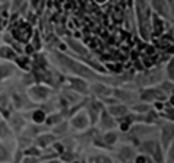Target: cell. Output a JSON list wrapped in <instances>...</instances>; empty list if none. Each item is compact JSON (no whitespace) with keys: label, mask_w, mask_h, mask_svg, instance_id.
Listing matches in <instances>:
<instances>
[{"label":"cell","mask_w":174,"mask_h":163,"mask_svg":"<svg viewBox=\"0 0 174 163\" xmlns=\"http://www.w3.org/2000/svg\"><path fill=\"white\" fill-rule=\"evenodd\" d=\"M55 57L58 58V63H60V64H63L66 69L71 70L73 73L78 74V76H83V77H89V79L94 77V74L91 73V70L87 69L86 66L80 64V63H77V61L66 57V56H63V54H55Z\"/></svg>","instance_id":"obj_1"},{"label":"cell","mask_w":174,"mask_h":163,"mask_svg":"<svg viewBox=\"0 0 174 163\" xmlns=\"http://www.w3.org/2000/svg\"><path fill=\"white\" fill-rule=\"evenodd\" d=\"M164 93L163 92H160V90H155V89H148L144 92V95H142V99H164Z\"/></svg>","instance_id":"obj_2"},{"label":"cell","mask_w":174,"mask_h":163,"mask_svg":"<svg viewBox=\"0 0 174 163\" xmlns=\"http://www.w3.org/2000/svg\"><path fill=\"white\" fill-rule=\"evenodd\" d=\"M100 120H102V127H105V128H113L115 127V121H113V118L110 117L109 112H103Z\"/></svg>","instance_id":"obj_3"},{"label":"cell","mask_w":174,"mask_h":163,"mask_svg":"<svg viewBox=\"0 0 174 163\" xmlns=\"http://www.w3.org/2000/svg\"><path fill=\"white\" fill-rule=\"evenodd\" d=\"M121 159L122 160H125V162H129L131 159H133V156H135V153H133L132 149H129V147H122L121 149Z\"/></svg>","instance_id":"obj_4"},{"label":"cell","mask_w":174,"mask_h":163,"mask_svg":"<svg viewBox=\"0 0 174 163\" xmlns=\"http://www.w3.org/2000/svg\"><path fill=\"white\" fill-rule=\"evenodd\" d=\"M93 90H94L97 95H100V96H109V95L112 93V89H109V88L103 86V85H94V86H93Z\"/></svg>","instance_id":"obj_5"},{"label":"cell","mask_w":174,"mask_h":163,"mask_svg":"<svg viewBox=\"0 0 174 163\" xmlns=\"http://www.w3.org/2000/svg\"><path fill=\"white\" fill-rule=\"evenodd\" d=\"M157 146H158V143L157 141H145L144 144H142V150L145 152V153H148V155H152L154 153V150L157 149Z\"/></svg>","instance_id":"obj_6"},{"label":"cell","mask_w":174,"mask_h":163,"mask_svg":"<svg viewBox=\"0 0 174 163\" xmlns=\"http://www.w3.org/2000/svg\"><path fill=\"white\" fill-rule=\"evenodd\" d=\"M115 98L116 99H121V101H124V102H126V101H131V99H132V96H131V93H129V92H126V90L116 89L115 90Z\"/></svg>","instance_id":"obj_7"},{"label":"cell","mask_w":174,"mask_h":163,"mask_svg":"<svg viewBox=\"0 0 174 163\" xmlns=\"http://www.w3.org/2000/svg\"><path fill=\"white\" fill-rule=\"evenodd\" d=\"M109 114H112V115H124L126 114V108H125L124 105H115V106H110L109 108Z\"/></svg>","instance_id":"obj_8"},{"label":"cell","mask_w":174,"mask_h":163,"mask_svg":"<svg viewBox=\"0 0 174 163\" xmlns=\"http://www.w3.org/2000/svg\"><path fill=\"white\" fill-rule=\"evenodd\" d=\"M77 120H74V127H78V128H83V127H86L87 125V122H89V120L86 118V115H78V117H75Z\"/></svg>","instance_id":"obj_9"},{"label":"cell","mask_w":174,"mask_h":163,"mask_svg":"<svg viewBox=\"0 0 174 163\" xmlns=\"http://www.w3.org/2000/svg\"><path fill=\"white\" fill-rule=\"evenodd\" d=\"M171 139H173L171 127H170V128H164V131H163V141H164V146H167L168 143H171Z\"/></svg>","instance_id":"obj_10"},{"label":"cell","mask_w":174,"mask_h":163,"mask_svg":"<svg viewBox=\"0 0 174 163\" xmlns=\"http://www.w3.org/2000/svg\"><path fill=\"white\" fill-rule=\"evenodd\" d=\"M154 6H155V9H157L158 12L161 13V15H166V3H164V0H154Z\"/></svg>","instance_id":"obj_11"},{"label":"cell","mask_w":174,"mask_h":163,"mask_svg":"<svg viewBox=\"0 0 174 163\" xmlns=\"http://www.w3.org/2000/svg\"><path fill=\"white\" fill-rule=\"evenodd\" d=\"M10 159V155H9V152L5 149L3 146H0V163L6 162V160H9Z\"/></svg>","instance_id":"obj_12"},{"label":"cell","mask_w":174,"mask_h":163,"mask_svg":"<svg viewBox=\"0 0 174 163\" xmlns=\"http://www.w3.org/2000/svg\"><path fill=\"white\" fill-rule=\"evenodd\" d=\"M90 163H112L109 160L108 157L105 156H96V157H91L90 159Z\"/></svg>","instance_id":"obj_13"},{"label":"cell","mask_w":174,"mask_h":163,"mask_svg":"<svg viewBox=\"0 0 174 163\" xmlns=\"http://www.w3.org/2000/svg\"><path fill=\"white\" fill-rule=\"evenodd\" d=\"M9 136V128L5 122H0V137H8Z\"/></svg>","instance_id":"obj_14"},{"label":"cell","mask_w":174,"mask_h":163,"mask_svg":"<svg viewBox=\"0 0 174 163\" xmlns=\"http://www.w3.org/2000/svg\"><path fill=\"white\" fill-rule=\"evenodd\" d=\"M51 140H54V137H51V136H44V137H39V144H42V146H47Z\"/></svg>","instance_id":"obj_15"},{"label":"cell","mask_w":174,"mask_h":163,"mask_svg":"<svg viewBox=\"0 0 174 163\" xmlns=\"http://www.w3.org/2000/svg\"><path fill=\"white\" fill-rule=\"evenodd\" d=\"M105 140H106L108 143H110V144H113V143H115V140H116V134H115V133H112V134L109 133L108 136L105 137Z\"/></svg>","instance_id":"obj_16"},{"label":"cell","mask_w":174,"mask_h":163,"mask_svg":"<svg viewBox=\"0 0 174 163\" xmlns=\"http://www.w3.org/2000/svg\"><path fill=\"white\" fill-rule=\"evenodd\" d=\"M168 74H170V79L173 77V61H170V69H168Z\"/></svg>","instance_id":"obj_17"}]
</instances>
